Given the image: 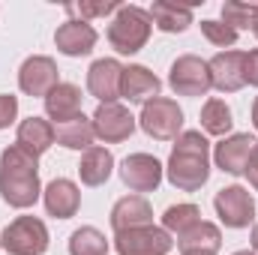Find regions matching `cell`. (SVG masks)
Returning a JSON list of instances; mask_svg holds the SVG:
<instances>
[{"mask_svg": "<svg viewBox=\"0 0 258 255\" xmlns=\"http://www.w3.org/2000/svg\"><path fill=\"white\" fill-rule=\"evenodd\" d=\"M210 177V144L201 132H180L168 159V180L183 192L201 189Z\"/></svg>", "mask_w": 258, "mask_h": 255, "instance_id": "cell-1", "label": "cell"}, {"mask_svg": "<svg viewBox=\"0 0 258 255\" xmlns=\"http://www.w3.org/2000/svg\"><path fill=\"white\" fill-rule=\"evenodd\" d=\"M36 156L27 150L6 147L0 153V195L12 207H30L39 198V174H36Z\"/></svg>", "mask_w": 258, "mask_h": 255, "instance_id": "cell-2", "label": "cell"}, {"mask_svg": "<svg viewBox=\"0 0 258 255\" xmlns=\"http://www.w3.org/2000/svg\"><path fill=\"white\" fill-rule=\"evenodd\" d=\"M150 27H153L150 12H144L138 6H120L108 27V42L117 54H135L150 39Z\"/></svg>", "mask_w": 258, "mask_h": 255, "instance_id": "cell-3", "label": "cell"}, {"mask_svg": "<svg viewBox=\"0 0 258 255\" xmlns=\"http://www.w3.org/2000/svg\"><path fill=\"white\" fill-rule=\"evenodd\" d=\"M0 246L9 255H42L48 249V228L36 216H18L6 225Z\"/></svg>", "mask_w": 258, "mask_h": 255, "instance_id": "cell-4", "label": "cell"}, {"mask_svg": "<svg viewBox=\"0 0 258 255\" xmlns=\"http://www.w3.org/2000/svg\"><path fill=\"white\" fill-rule=\"evenodd\" d=\"M138 123H141V129H144L150 138H156V141H171V138H177V132L183 126V111L177 108L174 99L156 96V99L144 102Z\"/></svg>", "mask_w": 258, "mask_h": 255, "instance_id": "cell-5", "label": "cell"}, {"mask_svg": "<svg viewBox=\"0 0 258 255\" xmlns=\"http://www.w3.org/2000/svg\"><path fill=\"white\" fill-rule=\"evenodd\" d=\"M114 249L120 255H168L171 252V237L165 228L144 225V228H129L114 237Z\"/></svg>", "mask_w": 258, "mask_h": 255, "instance_id": "cell-6", "label": "cell"}, {"mask_svg": "<svg viewBox=\"0 0 258 255\" xmlns=\"http://www.w3.org/2000/svg\"><path fill=\"white\" fill-rule=\"evenodd\" d=\"M171 87L180 96H204L210 90V72L207 63L195 54H183L171 63V75H168Z\"/></svg>", "mask_w": 258, "mask_h": 255, "instance_id": "cell-7", "label": "cell"}, {"mask_svg": "<svg viewBox=\"0 0 258 255\" xmlns=\"http://www.w3.org/2000/svg\"><path fill=\"white\" fill-rule=\"evenodd\" d=\"M213 207L219 213V219L228 225V228H246L255 216V201L252 195L243 189V186H228V189H219L213 198Z\"/></svg>", "mask_w": 258, "mask_h": 255, "instance_id": "cell-8", "label": "cell"}, {"mask_svg": "<svg viewBox=\"0 0 258 255\" xmlns=\"http://www.w3.org/2000/svg\"><path fill=\"white\" fill-rule=\"evenodd\" d=\"M135 129V117L129 114L123 105L117 102H99L96 114H93V132L96 138H102L105 144H117L126 141Z\"/></svg>", "mask_w": 258, "mask_h": 255, "instance_id": "cell-9", "label": "cell"}, {"mask_svg": "<svg viewBox=\"0 0 258 255\" xmlns=\"http://www.w3.org/2000/svg\"><path fill=\"white\" fill-rule=\"evenodd\" d=\"M57 84H60V81H57V66H54L51 57L36 54V57H27V60L21 63L18 87H21L24 93H30V96H48Z\"/></svg>", "mask_w": 258, "mask_h": 255, "instance_id": "cell-10", "label": "cell"}, {"mask_svg": "<svg viewBox=\"0 0 258 255\" xmlns=\"http://www.w3.org/2000/svg\"><path fill=\"white\" fill-rule=\"evenodd\" d=\"M120 180L132 192H150V189H156L159 180H162V165H159L156 156L132 153V156L123 159V165H120Z\"/></svg>", "mask_w": 258, "mask_h": 255, "instance_id": "cell-11", "label": "cell"}, {"mask_svg": "<svg viewBox=\"0 0 258 255\" xmlns=\"http://www.w3.org/2000/svg\"><path fill=\"white\" fill-rule=\"evenodd\" d=\"M243 63H246V54L243 51H219L210 63H207V72H210V87L222 90V93H234L246 84L243 78Z\"/></svg>", "mask_w": 258, "mask_h": 255, "instance_id": "cell-12", "label": "cell"}, {"mask_svg": "<svg viewBox=\"0 0 258 255\" xmlns=\"http://www.w3.org/2000/svg\"><path fill=\"white\" fill-rule=\"evenodd\" d=\"M120 78H123V66L111 57H102L87 69V90L99 102H114L120 96Z\"/></svg>", "mask_w": 258, "mask_h": 255, "instance_id": "cell-13", "label": "cell"}, {"mask_svg": "<svg viewBox=\"0 0 258 255\" xmlns=\"http://www.w3.org/2000/svg\"><path fill=\"white\" fill-rule=\"evenodd\" d=\"M54 45L57 51H63L66 57H81L90 54L96 45V30L87 21H63L54 33Z\"/></svg>", "mask_w": 258, "mask_h": 255, "instance_id": "cell-14", "label": "cell"}, {"mask_svg": "<svg viewBox=\"0 0 258 255\" xmlns=\"http://www.w3.org/2000/svg\"><path fill=\"white\" fill-rule=\"evenodd\" d=\"M252 147H255V138L246 135V132H240V135H231V138L219 141L216 150H213V159H216V165H219L222 171L240 174V171L246 168V159H249Z\"/></svg>", "mask_w": 258, "mask_h": 255, "instance_id": "cell-15", "label": "cell"}, {"mask_svg": "<svg viewBox=\"0 0 258 255\" xmlns=\"http://www.w3.org/2000/svg\"><path fill=\"white\" fill-rule=\"evenodd\" d=\"M153 222V210L150 204L141 198V195H126L114 204L111 210V228L120 234V231H129V228H144Z\"/></svg>", "mask_w": 258, "mask_h": 255, "instance_id": "cell-16", "label": "cell"}, {"mask_svg": "<svg viewBox=\"0 0 258 255\" xmlns=\"http://www.w3.org/2000/svg\"><path fill=\"white\" fill-rule=\"evenodd\" d=\"M159 93V78L147 66H126L120 78V96L129 102H150Z\"/></svg>", "mask_w": 258, "mask_h": 255, "instance_id": "cell-17", "label": "cell"}, {"mask_svg": "<svg viewBox=\"0 0 258 255\" xmlns=\"http://www.w3.org/2000/svg\"><path fill=\"white\" fill-rule=\"evenodd\" d=\"M78 204H81V192H78V186H75L72 180L57 177V180H51V183L45 186V210H48L51 216L69 219V216H75Z\"/></svg>", "mask_w": 258, "mask_h": 255, "instance_id": "cell-18", "label": "cell"}, {"mask_svg": "<svg viewBox=\"0 0 258 255\" xmlns=\"http://www.w3.org/2000/svg\"><path fill=\"white\" fill-rule=\"evenodd\" d=\"M45 114L57 123H66L81 114V90L75 84H57L45 96Z\"/></svg>", "mask_w": 258, "mask_h": 255, "instance_id": "cell-19", "label": "cell"}, {"mask_svg": "<svg viewBox=\"0 0 258 255\" xmlns=\"http://www.w3.org/2000/svg\"><path fill=\"white\" fill-rule=\"evenodd\" d=\"M111 168H114V156L105 147L84 150V156L78 162V174H81V183L84 186H102L111 177Z\"/></svg>", "mask_w": 258, "mask_h": 255, "instance_id": "cell-20", "label": "cell"}, {"mask_svg": "<svg viewBox=\"0 0 258 255\" xmlns=\"http://www.w3.org/2000/svg\"><path fill=\"white\" fill-rule=\"evenodd\" d=\"M21 150H27L30 156H42L51 144H54V126L42 117H27L21 126H18V141H15Z\"/></svg>", "mask_w": 258, "mask_h": 255, "instance_id": "cell-21", "label": "cell"}, {"mask_svg": "<svg viewBox=\"0 0 258 255\" xmlns=\"http://www.w3.org/2000/svg\"><path fill=\"white\" fill-rule=\"evenodd\" d=\"M150 21L165 33H180V30H186L192 24V6L159 0V3L150 6Z\"/></svg>", "mask_w": 258, "mask_h": 255, "instance_id": "cell-22", "label": "cell"}, {"mask_svg": "<svg viewBox=\"0 0 258 255\" xmlns=\"http://www.w3.org/2000/svg\"><path fill=\"white\" fill-rule=\"evenodd\" d=\"M93 138H96L93 120H87L84 114H78V117H72V120L54 126V141L69 147V150H90Z\"/></svg>", "mask_w": 258, "mask_h": 255, "instance_id": "cell-23", "label": "cell"}, {"mask_svg": "<svg viewBox=\"0 0 258 255\" xmlns=\"http://www.w3.org/2000/svg\"><path fill=\"white\" fill-rule=\"evenodd\" d=\"M177 246L186 252V249H210V252H216L219 246H222V234H219V228L216 225H210V222H195L189 231H183L180 237H177Z\"/></svg>", "mask_w": 258, "mask_h": 255, "instance_id": "cell-24", "label": "cell"}, {"mask_svg": "<svg viewBox=\"0 0 258 255\" xmlns=\"http://www.w3.org/2000/svg\"><path fill=\"white\" fill-rule=\"evenodd\" d=\"M105 252H108V240L90 225L78 228L69 237V255H105Z\"/></svg>", "mask_w": 258, "mask_h": 255, "instance_id": "cell-25", "label": "cell"}, {"mask_svg": "<svg viewBox=\"0 0 258 255\" xmlns=\"http://www.w3.org/2000/svg\"><path fill=\"white\" fill-rule=\"evenodd\" d=\"M231 111H228V105L222 102V99H210V102H204V108H201V126L204 132H210V135H225L228 129H231Z\"/></svg>", "mask_w": 258, "mask_h": 255, "instance_id": "cell-26", "label": "cell"}, {"mask_svg": "<svg viewBox=\"0 0 258 255\" xmlns=\"http://www.w3.org/2000/svg\"><path fill=\"white\" fill-rule=\"evenodd\" d=\"M195 222H201V210H198L195 204H174V207H168V210L162 213L165 231H174L177 237H180L183 231H189Z\"/></svg>", "mask_w": 258, "mask_h": 255, "instance_id": "cell-27", "label": "cell"}, {"mask_svg": "<svg viewBox=\"0 0 258 255\" xmlns=\"http://www.w3.org/2000/svg\"><path fill=\"white\" fill-rule=\"evenodd\" d=\"M258 3H237V0H228L222 3V21L234 30L240 27H252V18H255Z\"/></svg>", "mask_w": 258, "mask_h": 255, "instance_id": "cell-28", "label": "cell"}, {"mask_svg": "<svg viewBox=\"0 0 258 255\" xmlns=\"http://www.w3.org/2000/svg\"><path fill=\"white\" fill-rule=\"evenodd\" d=\"M69 12H78L81 15V21L84 18H105V15H111V12H117L120 9V3H114V0H81V3H75V6H66Z\"/></svg>", "mask_w": 258, "mask_h": 255, "instance_id": "cell-29", "label": "cell"}, {"mask_svg": "<svg viewBox=\"0 0 258 255\" xmlns=\"http://www.w3.org/2000/svg\"><path fill=\"white\" fill-rule=\"evenodd\" d=\"M201 33L207 36V42L222 45V48L237 42V30H234V27H228L225 21H201Z\"/></svg>", "mask_w": 258, "mask_h": 255, "instance_id": "cell-30", "label": "cell"}, {"mask_svg": "<svg viewBox=\"0 0 258 255\" xmlns=\"http://www.w3.org/2000/svg\"><path fill=\"white\" fill-rule=\"evenodd\" d=\"M15 114H18V99L9 96V93H3V96H0V129L9 126V123L15 120Z\"/></svg>", "mask_w": 258, "mask_h": 255, "instance_id": "cell-31", "label": "cell"}, {"mask_svg": "<svg viewBox=\"0 0 258 255\" xmlns=\"http://www.w3.org/2000/svg\"><path fill=\"white\" fill-rule=\"evenodd\" d=\"M243 78H246L249 84H255V87H258V51H249V54H246V63H243Z\"/></svg>", "mask_w": 258, "mask_h": 255, "instance_id": "cell-32", "label": "cell"}, {"mask_svg": "<svg viewBox=\"0 0 258 255\" xmlns=\"http://www.w3.org/2000/svg\"><path fill=\"white\" fill-rule=\"evenodd\" d=\"M246 177H249V183L258 189V141H255V147H252V153H249V159H246Z\"/></svg>", "mask_w": 258, "mask_h": 255, "instance_id": "cell-33", "label": "cell"}, {"mask_svg": "<svg viewBox=\"0 0 258 255\" xmlns=\"http://www.w3.org/2000/svg\"><path fill=\"white\" fill-rule=\"evenodd\" d=\"M183 255H216V252H210V249H186Z\"/></svg>", "mask_w": 258, "mask_h": 255, "instance_id": "cell-34", "label": "cell"}, {"mask_svg": "<svg viewBox=\"0 0 258 255\" xmlns=\"http://www.w3.org/2000/svg\"><path fill=\"white\" fill-rule=\"evenodd\" d=\"M252 126L258 129V99L252 102Z\"/></svg>", "mask_w": 258, "mask_h": 255, "instance_id": "cell-35", "label": "cell"}, {"mask_svg": "<svg viewBox=\"0 0 258 255\" xmlns=\"http://www.w3.org/2000/svg\"><path fill=\"white\" fill-rule=\"evenodd\" d=\"M252 249H255V252H258V225H255V228H252Z\"/></svg>", "mask_w": 258, "mask_h": 255, "instance_id": "cell-36", "label": "cell"}, {"mask_svg": "<svg viewBox=\"0 0 258 255\" xmlns=\"http://www.w3.org/2000/svg\"><path fill=\"white\" fill-rule=\"evenodd\" d=\"M252 30H255V36H258V9H255V18H252Z\"/></svg>", "mask_w": 258, "mask_h": 255, "instance_id": "cell-37", "label": "cell"}, {"mask_svg": "<svg viewBox=\"0 0 258 255\" xmlns=\"http://www.w3.org/2000/svg\"><path fill=\"white\" fill-rule=\"evenodd\" d=\"M234 255H255V252H249V249H243V252H234Z\"/></svg>", "mask_w": 258, "mask_h": 255, "instance_id": "cell-38", "label": "cell"}]
</instances>
